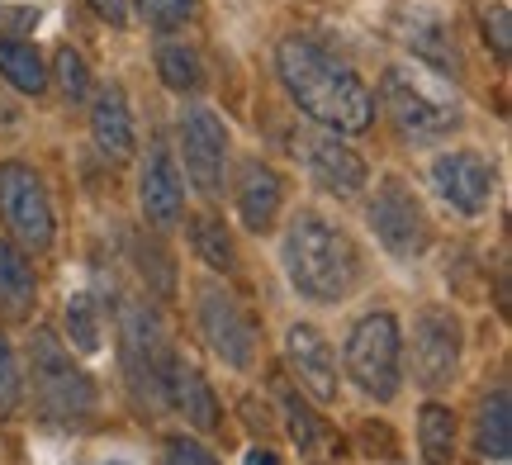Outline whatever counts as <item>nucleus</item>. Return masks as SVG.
I'll use <instances>...</instances> for the list:
<instances>
[{"label":"nucleus","mask_w":512,"mask_h":465,"mask_svg":"<svg viewBox=\"0 0 512 465\" xmlns=\"http://www.w3.org/2000/svg\"><path fill=\"white\" fill-rule=\"evenodd\" d=\"M91 133H95V148L105 152V157H114V162L133 152V119H128V100L119 86H105V91L95 95Z\"/></svg>","instance_id":"obj_18"},{"label":"nucleus","mask_w":512,"mask_h":465,"mask_svg":"<svg viewBox=\"0 0 512 465\" xmlns=\"http://www.w3.org/2000/svg\"><path fill=\"white\" fill-rule=\"evenodd\" d=\"M162 394L171 399V409L181 413L190 428H200V432H214L219 428V399H214V390L204 385V375L200 366L190 361V356H166V371H162Z\"/></svg>","instance_id":"obj_15"},{"label":"nucleus","mask_w":512,"mask_h":465,"mask_svg":"<svg viewBox=\"0 0 512 465\" xmlns=\"http://www.w3.org/2000/svg\"><path fill=\"white\" fill-rule=\"evenodd\" d=\"M285 361H290L294 380H299V390L309 394V399H318V404L337 399V352H332V342L318 328H309V323L290 328Z\"/></svg>","instance_id":"obj_14"},{"label":"nucleus","mask_w":512,"mask_h":465,"mask_svg":"<svg viewBox=\"0 0 512 465\" xmlns=\"http://www.w3.org/2000/svg\"><path fill=\"white\" fill-rule=\"evenodd\" d=\"M285 271L299 295L318 299V304H337L351 295V285L361 276V257L342 228H332L318 214H294L290 233H285Z\"/></svg>","instance_id":"obj_2"},{"label":"nucleus","mask_w":512,"mask_h":465,"mask_svg":"<svg viewBox=\"0 0 512 465\" xmlns=\"http://www.w3.org/2000/svg\"><path fill=\"white\" fill-rule=\"evenodd\" d=\"M181 157L190 181L200 195L219 200L223 195V171H228V129L214 110H190L181 119Z\"/></svg>","instance_id":"obj_12"},{"label":"nucleus","mask_w":512,"mask_h":465,"mask_svg":"<svg viewBox=\"0 0 512 465\" xmlns=\"http://www.w3.org/2000/svg\"><path fill=\"white\" fill-rule=\"evenodd\" d=\"M275 67L285 91L299 100V110L318 119L328 133H361L375 119V95L356 76L351 62L332 57L313 38H285L275 48Z\"/></svg>","instance_id":"obj_1"},{"label":"nucleus","mask_w":512,"mask_h":465,"mask_svg":"<svg viewBox=\"0 0 512 465\" xmlns=\"http://www.w3.org/2000/svg\"><path fill=\"white\" fill-rule=\"evenodd\" d=\"M0 304L10 314H29V304H34V271H29L24 252L5 238H0Z\"/></svg>","instance_id":"obj_22"},{"label":"nucleus","mask_w":512,"mask_h":465,"mask_svg":"<svg viewBox=\"0 0 512 465\" xmlns=\"http://www.w3.org/2000/svg\"><path fill=\"white\" fill-rule=\"evenodd\" d=\"M475 442L489 461H508L512 456V399H508V390H494L484 404H479Z\"/></svg>","instance_id":"obj_19"},{"label":"nucleus","mask_w":512,"mask_h":465,"mask_svg":"<svg viewBox=\"0 0 512 465\" xmlns=\"http://www.w3.org/2000/svg\"><path fill=\"white\" fill-rule=\"evenodd\" d=\"M67 337L81 356H95L100 352V314L86 295H72L67 299Z\"/></svg>","instance_id":"obj_25"},{"label":"nucleus","mask_w":512,"mask_h":465,"mask_svg":"<svg viewBox=\"0 0 512 465\" xmlns=\"http://www.w3.org/2000/svg\"><path fill=\"white\" fill-rule=\"evenodd\" d=\"M19 394H24V385H19V366H15V352H10V342H5V333H0V413H10L19 404Z\"/></svg>","instance_id":"obj_29"},{"label":"nucleus","mask_w":512,"mask_h":465,"mask_svg":"<svg viewBox=\"0 0 512 465\" xmlns=\"http://www.w3.org/2000/svg\"><path fill=\"white\" fill-rule=\"evenodd\" d=\"M384 110L394 114L408 138H441V133L460 129V95L441 72L422 67V62H394L384 67L380 81Z\"/></svg>","instance_id":"obj_3"},{"label":"nucleus","mask_w":512,"mask_h":465,"mask_svg":"<svg viewBox=\"0 0 512 465\" xmlns=\"http://www.w3.org/2000/svg\"><path fill=\"white\" fill-rule=\"evenodd\" d=\"M484 34L494 38V53H498V57H508V43H512L508 5H494V10H484Z\"/></svg>","instance_id":"obj_31"},{"label":"nucleus","mask_w":512,"mask_h":465,"mask_svg":"<svg viewBox=\"0 0 512 465\" xmlns=\"http://www.w3.org/2000/svg\"><path fill=\"white\" fill-rule=\"evenodd\" d=\"M280 195H285V181L275 176V167L256 162V157H247L238 167V214L252 233H266L275 224Z\"/></svg>","instance_id":"obj_17"},{"label":"nucleus","mask_w":512,"mask_h":465,"mask_svg":"<svg viewBox=\"0 0 512 465\" xmlns=\"http://www.w3.org/2000/svg\"><path fill=\"white\" fill-rule=\"evenodd\" d=\"M290 148H294V157L313 171L318 186H328L332 195H361V186H366V162H361V152H351L337 133L294 129Z\"/></svg>","instance_id":"obj_11"},{"label":"nucleus","mask_w":512,"mask_h":465,"mask_svg":"<svg viewBox=\"0 0 512 465\" xmlns=\"http://www.w3.org/2000/svg\"><path fill=\"white\" fill-rule=\"evenodd\" d=\"M280 399H285V413H290V437L299 442V447H318V442H323V428H318V418H313V413L304 409V404H299L290 390L280 394Z\"/></svg>","instance_id":"obj_28"},{"label":"nucleus","mask_w":512,"mask_h":465,"mask_svg":"<svg viewBox=\"0 0 512 465\" xmlns=\"http://www.w3.org/2000/svg\"><path fill=\"white\" fill-rule=\"evenodd\" d=\"M138 15L152 29H181L185 19L195 15V0H138Z\"/></svg>","instance_id":"obj_27"},{"label":"nucleus","mask_w":512,"mask_h":465,"mask_svg":"<svg viewBox=\"0 0 512 465\" xmlns=\"http://www.w3.org/2000/svg\"><path fill=\"white\" fill-rule=\"evenodd\" d=\"M195 304H200V328H204V337H209L214 356H219L223 366H233V371H247L256 361L252 314L223 290L219 280H204L200 290H195Z\"/></svg>","instance_id":"obj_6"},{"label":"nucleus","mask_w":512,"mask_h":465,"mask_svg":"<svg viewBox=\"0 0 512 465\" xmlns=\"http://www.w3.org/2000/svg\"><path fill=\"white\" fill-rule=\"evenodd\" d=\"M138 200H143L147 224L171 228L181 219L185 209V186H181V171L176 162L166 157V148H152L143 162V181H138Z\"/></svg>","instance_id":"obj_16"},{"label":"nucleus","mask_w":512,"mask_h":465,"mask_svg":"<svg viewBox=\"0 0 512 465\" xmlns=\"http://www.w3.org/2000/svg\"><path fill=\"white\" fill-rule=\"evenodd\" d=\"M370 228H375V238H380L399 261L422 257L427 242H432V224H427L422 205L413 200V190L403 186L399 176H389L380 186L375 205H370Z\"/></svg>","instance_id":"obj_9"},{"label":"nucleus","mask_w":512,"mask_h":465,"mask_svg":"<svg viewBox=\"0 0 512 465\" xmlns=\"http://www.w3.org/2000/svg\"><path fill=\"white\" fill-rule=\"evenodd\" d=\"M0 76L24 95H38L48 86V72H43V57H38L34 43L24 38H0Z\"/></svg>","instance_id":"obj_21"},{"label":"nucleus","mask_w":512,"mask_h":465,"mask_svg":"<svg viewBox=\"0 0 512 465\" xmlns=\"http://www.w3.org/2000/svg\"><path fill=\"white\" fill-rule=\"evenodd\" d=\"M0 214H5V224L15 233L24 247H53V205H48V190L38 181L29 167H19V162H5L0 167Z\"/></svg>","instance_id":"obj_7"},{"label":"nucleus","mask_w":512,"mask_h":465,"mask_svg":"<svg viewBox=\"0 0 512 465\" xmlns=\"http://www.w3.org/2000/svg\"><path fill=\"white\" fill-rule=\"evenodd\" d=\"M418 442L427 465H456V413L441 409V404H427L418 413Z\"/></svg>","instance_id":"obj_23"},{"label":"nucleus","mask_w":512,"mask_h":465,"mask_svg":"<svg viewBox=\"0 0 512 465\" xmlns=\"http://www.w3.org/2000/svg\"><path fill=\"white\" fill-rule=\"evenodd\" d=\"M157 76L181 95L204 91V62L190 43H181V38H162V43H157Z\"/></svg>","instance_id":"obj_20"},{"label":"nucleus","mask_w":512,"mask_h":465,"mask_svg":"<svg viewBox=\"0 0 512 465\" xmlns=\"http://www.w3.org/2000/svg\"><path fill=\"white\" fill-rule=\"evenodd\" d=\"M195 247H200V257L214 266V271H238V252H233V238H228V228L209 214V219H195Z\"/></svg>","instance_id":"obj_24"},{"label":"nucleus","mask_w":512,"mask_h":465,"mask_svg":"<svg viewBox=\"0 0 512 465\" xmlns=\"http://www.w3.org/2000/svg\"><path fill=\"white\" fill-rule=\"evenodd\" d=\"M460 366V323L451 309H422L413 323V375L422 390H446Z\"/></svg>","instance_id":"obj_10"},{"label":"nucleus","mask_w":512,"mask_h":465,"mask_svg":"<svg viewBox=\"0 0 512 465\" xmlns=\"http://www.w3.org/2000/svg\"><path fill=\"white\" fill-rule=\"evenodd\" d=\"M53 67H57V81H62V91L72 95V100H86V95H91V67H86V57L76 53V48H62Z\"/></svg>","instance_id":"obj_26"},{"label":"nucleus","mask_w":512,"mask_h":465,"mask_svg":"<svg viewBox=\"0 0 512 465\" xmlns=\"http://www.w3.org/2000/svg\"><path fill=\"white\" fill-rule=\"evenodd\" d=\"M247 465H275V451H261V447H256L252 456H247Z\"/></svg>","instance_id":"obj_33"},{"label":"nucleus","mask_w":512,"mask_h":465,"mask_svg":"<svg viewBox=\"0 0 512 465\" xmlns=\"http://www.w3.org/2000/svg\"><path fill=\"white\" fill-rule=\"evenodd\" d=\"M166 465H219L214 451H204L195 437H171L166 442Z\"/></svg>","instance_id":"obj_30"},{"label":"nucleus","mask_w":512,"mask_h":465,"mask_svg":"<svg viewBox=\"0 0 512 465\" xmlns=\"http://www.w3.org/2000/svg\"><path fill=\"white\" fill-rule=\"evenodd\" d=\"M399 361H403L399 323L389 314H366L347 333V371L370 399L384 404V399L399 394V375H403Z\"/></svg>","instance_id":"obj_5"},{"label":"nucleus","mask_w":512,"mask_h":465,"mask_svg":"<svg viewBox=\"0 0 512 465\" xmlns=\"http://www.w3.org/2000/svg\"><path fill=\"white\" fill-rule=\"evenodd\" d=\"M432 186L441 190V200L460 214H484L494 200V167L479 152H446L432 167Z\"/></svg>","instance_id":"obj_13"},{"label":"nucleus","mask_w":512,"mask_h":465,"mask_svg":"<svg viewBox=\"0 0 512 465\" xmlns=\"http://www.w3.org/2000/svg\"><path fill=\"white\" fill-rule=\"evenodd\" d=\"M86 5H91L100 19H110L114 29H124L128 24V0H86Z\"/></svg>","instance_id":"obj_32"},{"label":"nucleus","mask_w":512,"mask_h":465,"mask_svg":"<svg viewBox=\"0 0 512 465\" xmlns=\"http://www.w3.org/2000/svg\"><path fill=\"white\" fill-rule=\"evenodd\" d=\"M29 371H34V399L62 428H81L95 413V385L91 375L72 361V352L57 342L53 328H38L29 347Z\"/></svg>","instance_id":"obj_4"},{"label":"nucleus","mask_w":512,"mask_h":465,"mask_svg":"<svg viewBox=\"0 0 512 465\" xmlns=\"http://www.w3.org/2000/svg\"><path fill=\"white\" fill-rule=\"evenodd\" d=\"M119 337H124V371H128V385L138 399L157 404L162 399V371H166V337H162V323L152 309L143 304H124V318H119Z\"/></svg>","instance_id":"obj_8"}]
</instances>
